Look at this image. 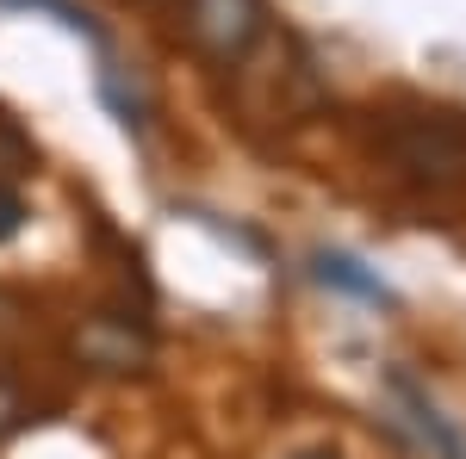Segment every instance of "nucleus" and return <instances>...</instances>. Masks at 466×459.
<instances>
[{"mask_svg": "<svg viewBox=\"0 0 466 459\" xmlns=\"http://www.w3.org/2000/svg\"><path fill=\"white\" fill-rule=\"evenodd\" d=\"M380 155L392 162L410 186H461L466 180V112H441V106H404L386 112L380 125Z\"/></svg>", "mask_w": 466, "mask_h": 459, "instance_id": "obj_1", "label": "nucleus"}, {"mask_svg": "<svg viewBox=\"0 0 466 459\" xmlns=\"http://www.w3.org/2000/svg\"><path fill=\"white\" fill-rule=\"evenodd\" d=\"M180 32L212 69H237L268 32V0H180Z\"/></svg>", "mask_w": 466, "mask_h": 459, "instance_id": "obj_2", "label": "nucleus"}, {"mask_svg": "<svg viewBox=\"0 0 466 459\" xmlns=\"http://www.w3.org/2000/svg\"><path fill=\"white\" fill-rule=\"evenodd\" d=\"M386 397H392L398 423L417 434V447H423L430 459H466V434L454 428V416H448V410H441V404H435V397L417 385L404 366L386 373Z\"/></svg>", "mask_w": 466, "mask_h": 459, "instance_id": "obj_3", "label": "nucleus"}, {"mask_svg": "<svg viewBox=\"0 0 466 459\" xmlns=\"http://www.w3.org/2000/svg\"><path fill=\"white\" fill-rule=\"evenodd\" d=\"M75 360L94 366V373H137L149 366V329L144 317H118V311H100L75 329Z\"/></svg>", "mask_w": 466, "mask_h": 459, "instance_id": "obj_4", "label": "nucleus"}, {"mask_svg": "<svg viewBox=\"0 0 466 459\" xmlns=\"http://www.w3.org/2000/svg\"><path fill=\"white\" fill-rule=\"evenodd\" d=\"M318 280L336 285V292H349V298H367V304H392V285L380 280L367 261L342 254V248H323V254H318Z\"/></svg>", "mask_w": 466, "mask_h": 459, "instance_id": "obj_5", "label": "nucleus"}, {"mask_svg": "<svg viewBox=\"0 0 466 459\" xmlns=\"http://www.w3.org/2000/svg\"><path fill=\"white\" fill-rule=\"evenodd\" d=\"M100 100L112 106V118L131 131V137H144V100H137V87H125V69L118 63H100Z\"/></svg>", "mask_w": 466, "mask_h": 459, "instance_id": "obj_6", "label": "nucleus"}, {"mask_svg": "<svg viewBox=\"0 0 466 459\" xmlns=\"http://www.w3.org/2000/svg\"><path fill=\"white\" fill-rule=\"evenodd\" d=\"M0 6H19V13H44V19H56L63 32L87 37L94 50L106 44V37H100V25H94V13H87V6H75V0H0Z\"/></svg>", "mask_w": 466, "mask_h": 459, "instance_id": "obj_7", "label": "nucleus"}, {"mask_svg": "<svg viewBox=\"0 0 466 459\" xmlns=\"http://www.w3.org/2000/svg\"><path fill=\"white\" fill-rule=\"evenodd\" d=\"M32 162H37L32 137L19 131V118H6V112H0V186L25 180V175H32Z\"/></svg>", "mask_w": 466, "mask_h": 459, "instance_id": "obj_8", "label": "nucleus"}, {"mask_svg": "<svg viewBox=\"0 0 466 459\" xmlns=\"http://www.w3.org/2000/svg\"><path fill=\"white\" fill-rule=\"evenodd\" d=\"M25 423H32V410H25V397H19V385H13V379L0 373V441H6V434H19Z\"/></svg>", "mask_w": 466, "mask_h": 459, "instance_id": "obj_9", "label": "nucleus"}, {"mask_svg": "<svg viewBox=\"0 0 466 459\" xmlns=\"http://www.w3.org/2000/svg\"><path fill=\"white\" fill-rule=\"evenodd\" d=\"M19 224H25L19 193H13V186H0V243H13V236H19Z\"/></svg>", "mask_w": 466, "mask_h": 459, "instance_id": "obj_10", "label": "nucleus"}, {"mask_svg": "<svg viewBox=\"0 0 466 459\" xmlns=\"http://www.w3.org/2000/svg\"><path fill=\"white\" fill-rule=\"evenodd\" d=\"M292 459H342V454H329V447H305V454H292Z\"/></svg>", "mask_w": 466, "mask_h": 459, "instance_id": "obj_11", "label": "nucleus"}]
</instances>
